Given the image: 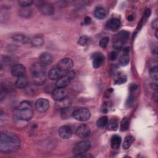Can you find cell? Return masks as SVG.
<instances>
[{
  "mask_svg": "<svg viewBox=\"0 0 158 158\" xmlns=\"http://www.w3.org/2000/svg\"><path fill=\"white\" fill-rule=\"evenodd\" d=\"M90 38L87 35L82 36L78 40V44L82 46H86L90 43Z\"/></svg>",
  "mask_w": 158,
  "mask_h": 158,
  "instance_id": "cell-31",
  "label": "cell"
},
{
  "mask_svg": "<svg viewBox=\"0 0 158 158\" xmlns=\"http://www.w3.org/2000/svg\"><path fill=\"white\" fill-rule=\"evenodd\" d=\"M157 32H158V30H157V29H156V33H155V36H156V37L157 38H158V35H157Z\"/></svg>",
  "mask_w": 158,
  "mask_h": 158,
  "instance_id": "cell-47",
  "label": "cell"
},
{
  "mask_svg": "<svg viewBox=\"0 0 158 158\" xmlns=\"http://www.w3.org/2000/svg\"><path fill=\"white\" fill-rule=\"evenodd\" d=\"M75 74L72 71H67L65 75L62 77L57 81L56 86L57 88H65L69 85L71 81L75 77Z\"/></svg>",
  "mask_w": 158,
  "mask_h": 158,
  "instance_id": "cell-5",
  "label": "cell"
},
{
  "mask_svg": "<svg viewBox=\"0 0 158 158\" xmlns=\"http://www.w3.org/2000/svg\"><path fill=\"white\" fill-rule=\"evenodd\" d=\"M121 23L119 19L114 18L110 19L107 23V28L111 31H116L120 27Z\"/></svg>",
  "mask_w": 158,
  "mask_h": 158,
  "instance_id": "cell-18",
  "label": "cell"
},
{
  "mask_svg": "<svg viewBox=\"0 0 158 158\" xmlns=\"http://www.w3.org/2000/svg\"><path fill=\"white\" fill-rule=\"evenodd\" d=\"M91 148V143L89 140H83L77 143L74 148L73 153L75 154H84L87 152Z\"/></svg>",
  "mask_w": 158,
  "mask_h": 158,
  "instance_id": "cell-7",
  "label": "cell"
},
{
  "mask_svg": "<svg viewBox=\"0 0 158 158\" xmlns=\"http://www.w3.org/2000/svg\"><path fill=\"white\" fill-rule=\"evenodd\" d=\"M108 123V118L107 116L100 117L97 122V125L98 128H103L107 125Z\"/></svg>",
  "mask_w": 158,
  "mask_h": 158,
  "instance_id": "cell-30",
  "label": "cell"
},
{
  "mask_svg": "<svg viewBox=\"0 0 158 158\" xmlns=\"http://www.w3.org/2000/svg\"><path fill=\"white\" fill-rule=\"evenodd\" d=\"M104 61V57L101 53H95L93 55V67L94 69L100 67Z\"/></svg>",
  "mask_w": 158,
  "mask_h": 158,
  "instance_id": "cell-16",
  "label": "cell"
},
{
  "mask_svg": "<svg viewBox=\"0 0 158 158\" xmlns=\"http://www.w3.org/2000/svg\"><path fill=\"white\" fill-rule=\"evenodd\" d=\"M15 86H16L18 88H24L27 87L28 84L27 79L24 77H19L16 82H15Z\"/></svg>",
  "mask_w": 158,
  "mask_h": 158,
  "instance_id": "cell-23",
  "label": "cell"
},
{
  "mask_svg": "<svg viewBox=\"0 0 158 158\" xmlns=\"http://www.w3.org/2000/svg\"><path fill=\"white\" fill-rule=\"evenodd\" d=\"M61 70L59 67H55L52 68L48 72V77L51 81H58V79L66 75V72Z\"/></svg>",
  "mask_w": 158,
  "mask_h": 158,
  "instance_id": "cell-9",
  "label": "cell"
},
{
  "mask_svg": "<svg viewBox=\"0 0 158 158\" xmlns=\"http://www.w3.org/2000/svg\"><path fill=\"white\" fill-rule=\"evenodd\" d=\"M21 147V140L15 134L2 132L0 134V151L3 153H11Z\"/></svg>",
  "mask_w": 158,
  "mask_h": 158,
  "instance_id": "cell-1",
  "label": "cell"
},
{
  "mask_svg": "<svg viewBox=\"0 0 158 158\" xmlns=\"http://www.w3.org/2000/svg\"><path fill=\"white\" fill-rule=\"evenodd\" d=\"M30 72L34 83L37 85H42L46 81L45 66L40 62H35L31 66Z\"/></svg>",
  "mask_w": 158,
  "mask_h": 158,
  "instance_id": "cell-3",
  "label": "cell"
},
{
  "mask_svg": "<svg viewBox=\"0 0 158 158\" xmlns=\"http://www.w3.org/2000/svg\"><path fill=\"white\" fill-rule=\"evenodd\" d=\"M152 27L155 28L156 30L157 29V27H158V21H157V19H154L153 22H152Z\"/></svg>",
  "mask_w": 158,
  "mask_h": 158,
  "instance_id": "cell-39",
  "label": "cell"
},
{
  "mask_svg": "<svg viewBox=\"0 0 158 158\" xmlns=\"http://www.w3.org/2000/svg\"><path fill=\"white\" fill-rule=\"evenodd\" d=\"M39 11L43 15H51L54 12V8L50 3H44L40 5Z\"/></svg>",
  "mask_w": 158,
  "mask_h": 158,
  "instance_id": "cell-15",
  "label": "cell"
},
{
  "mask_svg": "<svg viewBox=\"0 0 158 158\" xmlns=\"http://www.w3.org/2000/svg\"><path fill=\"white\" fill-rule=\"evenodd\" d=\"M67 91L64 88H55L51 93L52 98L56 101H60L67 97Z\"/></svg>",
  "mask_w": 158,
  "mask_h": 158,
  "instance_id": "cell-11",
  "label": "cell"
},
{
  "mask_svg": "<svg viewBox=\"0 0 158 158\" xmlns=\"http://www.w3.org/2000/svg\"><path fill=\"white\" fill-rule=\"evenodd\" d=\"M137 88V85H135V84H132L130 85V91H134Z\"/></svg>",
  "mask_w": 158,
  "mask_h": 158,
  "instance_id": "cell-43",
  "label": "cell"
},
{
  "mask_svg": "<svg viewBox=\"0 0 158 158\" xmlns=\"http://www.w3.org/2000/svg\"><path fill=\"white\" fill-rule=\"evenodd\" d=\"M34 3L31 0H21L18 2L19 5L22 8H28V6H31Z\"/></svg>",
  "mask_w": 158,
  "mask_h": 158,
  "instance_id": "cell-34",
  "label": "cell"
},
{
  "mask_svg": "<svg viewBox=\"0 0 158 158\" xmlns=\"http://www.w3.org/2000/svg\"><path fill=\"white\" fill-rule=\"evenodd\" d=\"M91 19L89 17H86L85 20H84V23L86 24V25H88L91 23Z\"/></svg>",
  "mask_w": 158,
  "mask_h": 158,
  "instance_id": "cell-40",
  "label": "cell"
},
{
  "mask_svg": "<svg viewBox=\"0 0 158 158\" xmlns=\"http://www.w3.org/2000/svg\"><path fill=\"white\" fill-rule=\"evenodd\" d=\"M157 99H158V96H157V93L156 92L153 94V100L156 101L157 102Z\"/></svg>",
  "mask_w": 158,
  "mask_h": 158,
  "instance_id": "cell-44",
  "label": "cell"
},
{
  "mask_svg": "<svg viewBox=\"0 0 158 158\" xmlns=\"http://www.w3.org/2000/svg\"><path fill=\"white\" fill-rule=\"evenodd\" d=\"M14 115L17 119L28 121L34 116V110L31 103L27 101L21 102L15 109Z\"/></svg>",
  "mask_w": 158,
  "mask_h": 158,
  "instance_id": "cell-2",
  "label": "cell"
},
{
  "mask_svg": "<svg viewBox=\"0 0 158 158\" xmlns=\"http://www.w3.org/2000/svg\"><path fill=\"white\" fill-rule=\"evenodd\" d=\"M150 74L151 78L154 81H157L158 79V68L157 66L153 67L150 69Z\"/></svg>",
  "mask_w": 158,
  "mask_h": 158,
  "instance_id": "cell-33",
  "label": "cell"
},
{
  "mask_svg": "<svg viewBox=\"0 0 158 158\" xmlns=\"http://www.w3.org/2000/svg\"><path fill=\"white\" fill-rule=\"evenodd\" d=\"M91 133L90 128L87 125L83 124L79 126L76 131V135L81 138H87Z\"/></svg>",
  "mask_w": 158,
  "mask_h": 158,
  "instance_id": "cell-12",
  "label": "cell"
},
{
  "mask_svg": "<svg viewBox=\"0 0 158 158\" xmlns=\"http://www.w3.org/2000/svg\"><path fill=\"white\" fill-rule=\"evenodd\" d=\"M71 104V100L66 97V98L62 99L60 101H57L56 106H57L58 108L63 109H65V108L70 107Z\"/></svg>",
  "mask_w": 158,
  "mask_h": 158,
  "instance_id": "cell-21",
  "label": "cell"
},
{
  "mask_svg": "<svg viewBox=\"0 0 158 158\" xmlns=\"http://www.w3.org/2000/svg\"><path fill=\"white\" fill-rule=\"evenodd\" d=\"M133 97L130 96V97L129 98V99H128V101H127V104H132V103H133Z\"/></svg>",
  "mask_w": 158,
  "mask_h": 158,
  "instance_id": "cell-42",
  "label": "cell"
},
{
  "mask_svg": "<svg viewBox=\"0 0 158 158\" xmlns=\"http://www.w3.org/2000/svg\"><path fill=\"white\" fill-rule=\"evenodd\" d=\"M106 11L103 8H98L94 12V15L98 19H103L106 17Z\"/></svg>",
  "mask_w": 158,
  "mask_h": 158,
  "instance_id": "cell-26",
  "label": "cell"
},
{
  "mask_svg": "<svg viewBox=\"0 0 158 158\" xmlns=\"http://www.w3.org/2000/svg\"><path fill=\"white\" fill-rule=\"evenodd\" d=\"M72 116L74 117V119L78 121L85 122L88 120L90 118L91 113L89 109H88L87 108L82 107L75 109L73 113Z\"/></svg>",
  "mask_w": 158,
  "mask_h": 158,
  "instance_id": "cell-6",
  "label": "cell"
},
{
  "mask_svg": "<svg viewBox=\"0 0 158 158\" xmlns=\"http://www.w3.org/2000/svg\"><path fill=\"white\" fill-rule=\"evenodd\" d=\"M12 38L15 41H17L21 43H28L29 42H31V40L28 37L21 34L13 35Z\"/></svg>",
  "mask_w": 158,
  "mask_h": 158,
  "instance_id": "cell-19",
  "label": "cell"
},
{
  "mask_svg": "<svg viewBox=\"0 0 158 158\" xmlns=\"http://www.w3.org/2000/svg\"><path fill=\"white\" fill-rule=\"evenodd\" d=\"M152 53L154 55H157V43L156 42H154L152 44V48H151Z\"/></svg>",
  "mask_w": 158,
  "mask_h": 158,
  "instance_id": "cell-38",
  "label": "cell"
},
{
  "mask_svg": "<svg viewBox=\"0 0 158 158\" xmlns=\"http://www.w3.org/2000/svg\"><path fill=\"white\" fill-rule=\"evenodd\" d=\"M133 19V18L132 16V15H130V16L128 18V20H129V21H132Z\"/></svg>",
  "mask_w": 158,
  "mask_h": 158,
  "instance_id": "cell-46",
  "label": "cell"
},
{
  "mask_svg": "<svg viewBox=\"0 0 158 158\" xmlns=\"http://www.w3.org/2000/svg\"><path fill=\"white\" fill-rule=\"evenodd\" d=\"M133 141H134V138L132 136L129 135L126 137L123 143V148L124 150L129 149L132 145Z\"/></svg>",
  "mask_w": 158,
  "mask_h": 158,
  "instance_id": "cell-27",
  "label": "cell"
},
{
  "mask_svg": "<svg viewBox=\"0 0 158 158\" xmlns=\"http://www.w3.org/2000/svg\"><path fill=\"white\" fill-rule=\"evenodd\" d=\"M109 38L107 37H104L101 39L100 41V45L102 48H106L107 46V44L109 43Z\"/></svg>",
  "mask_w": 158,
  "mask_h": 158,
  "instance_id": "cell-36",
  "label": "cell"
},
{
  "mask_svg": "<svg viewBox=\"0 0 158 158\" xmlns=\"http://www.w3.org/2000/svg\"><path fill=\"white\" fill-rule=\"evenodd\" d=\"M130 58L127 54H124L120 56L119 59V64L121 66H126L129 64Z\"/></svg>",
  "mask_w": 158,
  "mask_h": 158,
  "instance_id": "cell-29",
  "label": "cell"
},
{
  "mask_svg": "<svg viewBox=\"0 0 158 158\" xmlns=\"http://www.w3.org/2000/svg\"><path fill=\"white\" fill-rule=\"evenodd\" d=\"M74 66V62L71 58H66L62 59L58 63V67L64 71L71 70Z\"/></svg>",
  "mask_w": 158,
  "mask_h": 158,
  "instance_id": "cell-10",
  "label": "cell"
},
{
  "mask_svg": "<svg viewBox=\"0 0 158 158\" xmlns=\"http://www.w3.org/2000/svg\"><path fill=\"white\" fill-rule=\"evenodd\" d=\"M26 72L25 67L21 64H17L13 66L11 69V74L15 77H24Z\"/></svg>",
  "mask_w": 158,
  "mask_h": 158,
  "instance_id": "cell-13",
  "label": "cell"
},
{
  "mask_svg": "<svg viewBox=\"0 0 158 158\" xmlns=\"http://www.w3.org/2000/svg\"><path fill=\"white\" fill-rule=\"evenodd\" d=\"M151 14V11L150 9H147L145 12V15L146 16V18H148L150 16V15Z\"/></svg>",
  "mask_w": 158,
  "mask_h": 158,
  "instance_id": "cell-45",
  "label": "cell"
},
{
  "mask_svg": "<svg viewBox=\"0 0 158 158\" xmlns=\"http://www.w3.org/2000/svg\"><path fill=\"white\" fill-rule=\"evenodd\" d=\"M74 109L72 107H69L65 109H61V117L63 119H67L70 117L71 116H73V113L74 111Z\"/></svg>",
  "mask_w": 158,
  "mask_h": 158,
  "instance_id": "cell-22",
  "label": "cell"
},
{
  "mask_svg": "<svg viewBox=\"0 0 158 158\" xmlns=\"http://www.w3.org/2000/svg\"><path fill=\"white\" fill-rule=\"evenodd\" d=\"M31 43L37 47L41 46L44 43V38L41 35H37L31 39Z\"/></svg>",
  "mask_w": 158,
  "mask_h": 158,
  "instance_id": "cell-24",
  "label": "cell"
},
{
  "mask_svg": "<svg viewBox=\"0 0 158 158\" xmlns=\"http://www.w3.org/2000/svg\"><path fill=\"white\" fill-rule=\"evenodd\" d=\"M129 127V120L127 118H123L122 120L121 124H120V130L121 131H126L128 130Z\"/></svg>",
  "mask_w": 158,
  "mask_h": 158,
  "instance_id": "cell-32",
  "label": "cell"
},
{
  "mask_svg": "<svg viewBox=\"0 0 158 158\" xmlns=\"http://www.w3.org/2000/svg\"><path fill=\"white\" fill-rule=\"evenodd\" d=\"M53 61V58L51 54L47 52L42 53L40 56V62L44 66L51 64Z\"/></svg>",
  "mask_w": 158,
  "mask_h": 158,
  "instance_id": "cell-17",
  "label": "cell"
},
{
  "mask_svg": "<svg viewBox=\"0 0 158 158\" xmlns=\"http://www.w3.org/2000/svg\"><path fill=\"white\" fill-rule=\"evenodd\" d=\"M50 107L49 101L45 98L38 99L35 103V109L37 112L40 113H44L48 110Z\"/></svg>",
  "mask_w": 158,
  "mask_h": 158,
  "instance_id": "cell-8",
  "label": "cell"
},
{
  "mask_svg": "<svg viewBox=\"0 0 158 158\" xmlns=\"http://www.w3.org/2000/svg\"><path fill=\"white\" fill-rule=\"evenodd\" d=\"M107 128L110 131H116L118 129V121L116 119H112L108 122Z\"/></svg>",
  "mask_w": 158,
  "mask_h": 158,
  "instance_id": "cell-25",
  "label": "cell"
},
{
  "mask_svg": "<svg viewBox=\"0 0 158 158\" xmlns=\"http://www.w3.org/2000/svg\"><path fill=\"white\" fill-rule=\"evenodd\" d=\"M122 142L121 137L119 135H115L111 138V141H110V145L111 148L114 150L119 149Z\"/></svg>",
  "mask_w": 158,
  "mask_h": 158,
  "instance_id": "cell-20",
  "label": "cell"
},
{
  "mask_svg": "<svg viewBox=\"0 0 158 158\" xmlns=\"http://www.w3.org/2000/svg\"><path fill=\"white\" fill-rule=\"evenodd\" d=\"M151 87L153 90H157V82L151 83Z\"/></svg>",
  "mask_w": 158,
  "mask_h": 158,
  "instance_id": "cell-41",
  "label": "cell"
},
{
  "mask_svg": "<svg viewBox=\"0 0 158 158\" xmlns=\"http://www.w3.org/2000/svg\"><path fill=\"white\" fill-rule=\"evenodd\" d=\"M117 53L116 51L110 52L109 55V58L110 61H115L117 59Z\"/></svg>",
  "mask_w": 158,
  "mask_h": 158,
  "instance_id": "cell-37",
  "label": "cell"
},
{
  "mask_svg": "<svg viewBox=\"0 0 158 158\" xmlns=\"http://www.w3.org/2000/svg\"><path fill=\"white\" fill-rule=\"evenodd\" d=\"M19 15L24 18H28L30 17L31 15H32V12L31 9H29L27 8H22L19 10Z\"/></svg>",
  "mask_w": 158,
  "mask_h": 158,
  "instance_id": "cell-28",
  "label": "cell"
},
{
  "mask_svg": "<svg viewBox=\"0 0 158 158\" xmlns=\"http://www.w3.org/2000/svg\"><path fill=\"white\" fill-rule=\"evenodd\" d=\"M127 78L125 75H121L117 79H116L114 84L116 85H121L125 84L126 82H127Z\"/></svg>",
  "mask_w": 158,
  "mask_h": 158,
  "instance_id": "cell-35",
  "label": "cell"
},
{
  "mask_svg": "<svg viewBox=\"0 0 158 158\" xmlns=\"http://www.w3.org/2000/svg\"><path fill=\"white\" fill-rule=\"evenodd\" d=\"M129 34V32L127 31H121L118 33L113 40L114 48L116 50H121L123 48L124 43L128 40Z\"/></svg>",
  "mask_w": 158,
  "mask_h": 158,
  "instance_id": "cell-4",
  "label": "cell"
},
{
  "mask_svg": "<svg viewBox=\"0 0 158 158\" xmlns=\"http://www.w3.org/2000/svg\"><path fill=\"white\" fill-rule=\"evenodd\" d=\"M72 130L68 125H63L59 130V135L62 139H69L72 136Z\"/></svg>",
  "mask_w": 158,
  "mask_h": 158,
  "instance_id": "cell-14",
  "label": "cell"
}]
</instances>
